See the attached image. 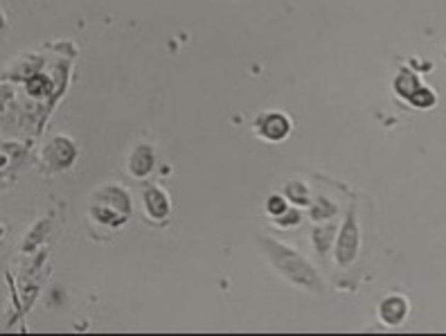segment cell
Segmentation results:
<instances>
[{"label":"cell","instance_id":"10","mask_svg":"<svg viewBox=\"0 0 446 336\" xmlns=\"http://www.w3.org/2000/svg\"><path fill=\"white\" fill-rule=\"evenodd\" d=\"M295 221H297V215H295V213H293V215H289V217H284V219H282V223H295Z\"/></svg>","mask_w":446,"mask_h":336},{"label":"cell","instance_id":"8","mask_svg":"<svg viewBox=\"0 0 446 336\" xmlns=\"http://www.w3.org/2000/svg\"><path fill=\"white\" fill-rule=\"evenodd\" d=\"M268 213L270 215H275V217H282L284 213H289V210H287V201H284V198L282 196H270L268 198Z\"/></svg>","mask_w":446,"mask_h":336},{"label":"cell","instance_id":"1","mask_svg":"<svg viewBox=\"0 0 446 336\" xmlns=\"http://www.w3.org/2000/svg\"><path fill=\"white\" fill-rule=\"evenodd\" d=\"M259 244L264 246V253L270 257V262L275 264L289 280H293L295 284H300V287H304V289L320 291V278L316 276V271L309 267L300 255L289 251L287 246H282V244L273 242V240H259Z\"/></svg>","mask_w":446,"mask_h":336},{"label":"cell","instance_id":"4","mask_svg":"<svg viewBox=\"0 0 446 336\" xmlns=\"http://www.w3.org/2000/svg\"><path fill=\"white\" fill-rule=\"evenodd\" d=\"M356 246H358V226H356V219L354 215H350V219L345 221V228L341 233V240H338V262L347 264L356 253Z\"/></svg>","mask_w":446,"mask_h":336},{"label":"cell","instance_id":"2","mask_svg":"<svg viewBox=\"0 0 446 336\" xmlns=\"http://www.w3.org/2000/svg\"><path fill=\"white\" fill-rule=\"evenodd\" d=\"M97 206L93 208V215L104 221L106 226H120V223L129 217V198L120 188H108V194L99 192Z\"/></svg>","mask_w":446,"mask_h":336},{"label":"cell","instance_id":"3","mask_svg":"<svg viewBox=\"0 0 446 336\" xmlns=\"http://www.w3.org/2000/svg\"><path fill=\"white\" fill-rule=\"evenodd\" d=\"M257 129L266 140H282L289 135L291 122H289L287 116H282V113H266V116L259 118Z\"/></svg>","mask_w":446,"mask_h":336},{"label":"cell","instance_id":"5","mask_svg":"<svg viewBox=\"0 0 446 336\" xmlns=\"http://www.w3.org/2000/svg\"><path fill=\"white\" fill-rule=\"evenodd\" d=\"M144 203H147V210L151 213L154 217H165L169 213V201H167V196L160 192V190H147L144 192Z\"/></svg>","mask_w":446,"mask_h":336},{"label":"cell","instance_id":"9","mask_svg":"<svg viewBox=\"0 0 446 336\" xmlns=\"http://www.w3.org/2000/svg\"><path fill=\"white\" fill-rule=\"evenodd\" d=\"M289 196L293 198V201L295 203H309V192H307V188H302V185L300 183H293V185H289Z\"/></svg>","mask_w":446,"mask_h":336},{"label":"cell","instance_id":"7","mask_svg":"<svg viewBox=\"0 0 446 336\" xmlns=\"http://www.w3.org/2000/svg\"><path fill=\"white\" fill-rule=\"evenodd\" d=\"M151 152H149L147 147H138L135 149V154H133V158H131V165H135V167H131L133 169V174H138V177H144V174L151 169Z\"/></svg>","mask_w":446,"mask_h":336},{"label":"cell","instance_id":"6","mask_svg":"<svg viewBox=\"0 0 446 336\" xmlns=\"http://www.w3.org/2000/svg\"><path fill=\"white\" fill-rule=\"evenodd\" d=\"M406 316V301L404 298H388L386 303L381 305V318L386 323H399Z\"/></svg>","mask_w":446,"mask_h":336}]
</instances>
